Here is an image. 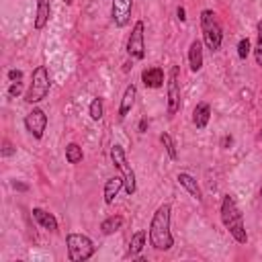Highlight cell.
<instances>
[{"instance_id": "4", "label": "cell", "mask_w": 262, "mask_h": 262, "mask_svg": "<svg viewBox=\"0 0 262 262\" xmlns=\"http://www.w3.org/2000/svg\"><path fill=\"white\" fill-rule=\"evenodd\" d=\"M51 90V78H49V70L47 66H37L31 74V84L25 92V102L29 104H37L41 102Z\"/></svg>"}, {"instance_id": "30", "label": "cell", "mask_w": 262, "mask_h": 262, "mask_svg": "<svg viewBox=\"0 0 262 262\" xmlns=\"http://www.w3.org/2000/svg\"><path fill=\"white\" fill-rule=\"evenodd\" d=\"M137 129H139V133H145V129H147V119H145V117L139 121V127H137Z\"/></svg>"}, {"instance_id": "25", "label": "cell", "mask_w": 262, "mask_h": 262, "mask_svg": "<svg viewBox=\"0 0 262 262\" xmlns=\"http://www.w3.org/2000/svg\"><path fill=\"white\" fill-rule=\"evenodd\" d=\"M250 51H252V43H250V39H248V37L239 39V43H237V57H239V59H246V57L250 55Z\"/></svg>"}, {"instance_id": "5", "label": "cell", "mask_w": 262, "mask_h": 262, "mask_svg": "<svg viewBox=\"0 0 262 262\" xmlns=\"http://www.w3.org/2000/svg\"><path fill=\"white\" fill-rule=\"evenodd\" d=\"M66 248H68V258L72 262H86L96 252L94 242L84 233H68L66 235Z\"/></svg>"}, {"instance_id": "14", "label": "cell", "mask_w": 262, "mask_h": 262, "mask_svg": "<svg viewBox=\"0 0 262 262\" xmlns=\"http://www.w3.org/2000/svg\"><path fill=\"white\" fill-rule=\"evenodd\" d=\"M176 180H178V184H180V186H184V188L190 192V196H192V199H196L199 203L203 201V192H201V186H199V182L194 180V176H190L188 172H178Z\"/></svg>"}, {"instance_id": "31", "label": "cell", "mask_w": 262, "mask_h": 262, "mask_svg": "<svg viewBox=\"0 0 262 262\" xmlns=\"http://www.w3.org/2000/svg\"><path fill=\"white\" fill-rule=\"evenodd\" d=\"M12 186L16 190H29V184H25V182H12Z\"/></svg>"}, {"instance_id": "21", "label": "cell", "mask_w": 262, "mask_h": 262, "mask_svg": "<svg viewBox=\"0 0 262 262\" xmlns=\"http://www.w3.org/2000/svg\"><path fill=\"white\" fill-rule=\"evenodd\" d=\"M82 158H84V151H82V147L78 143H68L66 145V160L70 164H80Z\"/></svg>"}, {"instance_id": "32", "label": "cell", "mask_w": 262, "mask_h": 262, "mask_svg": "<svg viewBox=\"0 0 262 262\" xmlns=\"http://www.w3.org/2000/svg\"><path fill=\"white\" fill-rule=\"evenodd\" d=\"M231 141H233V139H231V135H225V137L221 139V147H227V145H231Z\"/></svg>"}, {"instance_id": "3", "label": "cell", "mask_w": 262, "mask_h": 262, "mask_svg": "<svg viewBox=\"0 0 262 262\" xmlns=\"http://www.w3.org/2000/svg\"><path fill=\"white\" fill-rule=\"evenodd\" d=\"M201 31H203V43L207 45V49L211 53L219 51L223 43V29L217 14L211 8L201 10Z\"/></svg>"}, {"instance_id": "33", "label": "cell", "mask_w": 262, "mask_h": 262, "mask_svg": "<svg viewBox=\"0 0 262 262\" xmlns=\"http://www.w3.org/2000/svg\"><path fill=\"white\" fill-rule=\"evenodd\" d=\"M72 2H74V0H63V4H72Z\"/></svg>"}, {"instance_id": "27", "label": "cell", "mask_w": 262, "mask_h": 262, "mask_svg": "<svg viewBox=\"0 0 262 262\" xmlns=\"http://www.w3.org/2000/svg\"><path fill=\"white\" fill-rule=\"evenodd\" d=\"M20 92H23V82H12V84L8 86V96H10V98L18 96Z\"/></svg>"}, {"instance_id": "16", "label": "cell", "mask_w": 262, "mask_h": 262, "mask_svg": "<svg viewBox=\"0 0 262 262\" xmlns=\"http://www.w3.org/2000/svg\"><path fill=\"white\" fill-rule=\"evenodd\" d=\"M188 63L192 72H199L203 68V43L199 39L190 41L188 45Z\"/></svg>"}, {"instance_id": "8", "label": "cell", "mask_w": 262, "mask_h": 262, "mask_svg": "<svg viewBox=\"0 0 262 262\" xmlns=\"http://www.w3.org/2000/svg\"><path fill=\"white\" fill-rule=\"evenodd\" d=\"M127 53L133 59L145 57V25H143V20H135L131 35L127 39Z\"/></svg>"}, {"instance_id": "11", "label": "cell", "mask_w": 262, "mask_h": 262, "mask_svg": "<svg viewBox=\"0 0 262 262\" xmlns=\"http://www.w3.org/2000/svg\"><path fill=\"white\" fill-rule=\"evenodd\" d=\"M166 76H164V70L154 66V68H145L141 72V82L145 84V88H160L164 84Z\"/></svg>"}, {"instance_id": "6", "label": "cell", "mask_w": 262, "mask_h": 262, "mask_svg": "<svg viewBox=\"0 0 262 262\" xmlns=\"http://www.w3.org/2000/svg\"><path fill=\"white\" fill-rule=\"evenodd\" d=\"M111 162H113V166L119 170V174H121V178H123V182H125V192L131 196V194L137 190V180H135V172H133L131 164L127 162L125 149H123L119 143H115V145L111 147Z\"/></svg>"}, {"instance_id": "12", "label": "cell", "mask_w": 262, "mask_h": 262, "mask_svg": "<svg viewBox=\"0 0 262 262\" xmlns=\"http://www.w3.org/2000/svg\"><path fill=\"white\" fill-rule=\"evenodd\" d=\"M33 219L43 227V229H47V231H51V233H55L57 231V219L53 217V213H49V211H45V209H41V207H33Z\"/></svg>"}, {"instance_id": "1", "label": "cell", "mask_w": 262, "mask_h": 262, "mask_svg": "<svg viewBox=\"0 0 262 262\" xmlns=\"http://www.w3.org/2000/svg\"><path fill=\"white\" fill-rule=\"evenodd\" d=\"M170 219H172V205L170 203H162L149 223V244L160 250V252H168L174 246V235L170 231Z\"/></svg>"}, {"instance_id": "23", "label": "cell", "mask_w": 262, "mask_h": 262, "mask_svg": "<svg viewBox=\"0 0 262 262\" xmlns=\"http://www.w3.org/2000/svg\"><path fill=\"white\" fill-rule=\"evenodd\" d=\"M88 115H90V119L92 121H100L102 119V115H104V104H102V98H92V102H90V106H88Z\"/></svg>"}, {"instance_id": "18", "label": "cell", "mask_w": 262, "mask_h": 262, "mask_svg": "<svg viewBox=\"0 0 262 262\" xmlns=\"http://www.w3.org/2000/svg\"><path fill=\"white\" fill-rule=\"evenodd\" d=\"M51 16V0H37V16H35V29L41 31L49 23Z\"/></svg>"}, {"instance_id": "28", "label": "cell", "mask_w": 262, "mask_h": 262, "mask_svg": "<svg viewBox=\"0 0 262 262\" xmlns=\"http://www.w3.org/2000/svg\"><path fill=\"white\" fill-rule=\"evenodd\" d=\"M8 80L10 82H20L23 80V72L20 70H8Z\"/></svg>"}, {"instance_id": "13", "label": "cell", "mask_w": 262, "mask_h": 262, "mask_svg": "<svg viewBox=\"0 0 262 262\" xmlns=\"http://www.w3.org/2000/svg\"><path fill=\"white\" fill-rule=\"evenodd\" d=\"M123 188H125V182H123V178H121V176H113V178H108V180L104 182V188H102L104 203H106V205H111Z\"/></svg>"}, {"instance_id": "20", "label": "cell", "mask_w": 262, "mask_h": 262, "mask_svg": "<svg viewBox=\"0 0 262 262\" xmlns=\"http://www.w3.org/2000/svg\"><path fill=\"white\" fill-rule=\"evenodd\" d=\"M121 227H123V217H121V215H108V217L102 219V223H100V231H102L104 235H111V233L119 231Z\"/></svg>"}, {"instance_id": "24", "label": "cell", "mask_w": 262, "mask_h": 262, "mask_svg": "<svg viewBox=\"0 0 262 262\" xmlns=\"http://www.w3.org/2000/svg\"><path fill=\"white\" fill-rule=\"evenodd\" d=\"M256 33H258V39H256V45H254V57H256V63L262 68V20L258 23Z\"/></svg>"}, {"instance_id": "17", "label": "cell", "mask_w": 262, "mask_h": 262, "mask_svg": "<svg viewBox=\"0 0 262 262\" xmlns=\"http://www.w3.org/2000/svg\"><path fill=\"white\" fill-rule=\"evenodd\" d=\"M209 119H211V106L207 102H199L192 111V123L196 129H205L209 125Z\"/></svg>"}, {"instance_id": "7", "label": "cell", "mask_w": 262, "mask_h": 262, "mask_svg": "<svg viewBox=\"0 0 262 262\" xmlns=\"http://www.w3.org/2000/svg\"><path fill=\"white\" fill-rule=\"evenodd\" d=\"M166 113L168 117H174L180 111V68L172 66L166 82Z\"/></svg>"}, {"instance_id": "10", "label": "cell", "mask_w": 262, "mask_h": 262, "mask_svg": "<svg viewBox=\"0 0 262 262\" xmlns=\"http://www.w3.org/2000/svg\"><path fill=\"white\" fill-rule=\"evenodd\" d=\"M131 8H133V0H113L111 2V16H113V23L123 29L129 25L131 20Z\"/></svg>"}, {"instance_id": "19", "label": "cell", "mask_w": 262, "mask_h": 262, "mask_svg": "<svg viewBox=\"0 0 262 262\" xmlns=\"http://www.w3.org/2000/svg\"><path fill=\"white\" fill-rule=\"evenodd\" d=\"M145 231L143 229H139V231H135L133 235H131V242H129V248H127V256L129 258H135V256H139L141 254V250H143V246H145Z\"/></svg>"}, {"instance_id": "26", "label": "cell", "mask_w": 262, "mask_h": 262, "mask_svg": "<svg viewBox=\"0 0 262 262\" xmlns=\"http://www.w3.org/2000/svg\"><path fill=\"white\" fill-rule=\"evenodd\" d=\"M14 154H16V147L8 139H2V158H10Z\"/></svg>"}, {"instance_id": "2", "label": "cell", "mask_w": 262, "mask_h": 262, "mask_svg": "<svg viewBox=\"0 0 262 262\" xmlns=\"http://www.w3.org/2000/svg\"><path fill=\"white\" fill-rule=\"evenodd\" d=\"M219 213H221V223L225 225L229 235L237 244H246L248 242V231H246V225H244V213L239 211V207H237V203L231 194L223 196Z\"/></svg>"}, {"instance_id": "29", "label": "cell", "mask_w": 262, "mask_h": 262, "mask_svg": "<svg viewBox=\"0 0 262 262\" xmlns=\"http://www.w3.org/2000/svg\"><path fill=\"white\" fill-rule=\"evenodd\" d=\"M176 16H178V20H186V10L182 6H178L176 8Z\"/></svg>"}, {"instance_id": "9", "label": "cell", "mask_w": 262, "mask_h": 262, "mask_svg": "<svg viewBox=\"0 0 262 262\" xmlns=\"http://www.w3.org/2000/svg\"><path fill=\"white\" fill-rule=\"evenodd\" d=\"M25 129L35 137V139H41L45 129H47V115L43 108H33L31 113L25 115Z\"/></svg>"}, {"instance_id": "22", "label": "cell", "mask_w": 262, "mask_h": 262, "mask_svg": "<svg viewBox=\"0 0 262 262\" xmlns=\"http://www.w3.org/2000/svg\"><path fill=\"white\" fill-rule=\"evenodd\" d=\"M160 141H162V145L166 147L168 158H170V160H178V149H176V143H174L172 135H170V133H162V135H160Z\"/></svg>"}, {"instance_id": "15", "label": "cell", "mask_w": 262, "mask_h": 262, "mask_svg": "<svg viewBox=\"0 0 262 262\" xmlns=\"http://www.w3.org/2000/svg\"><path fill=\"white\" fill-rule=\"evenodd\" d=\"M135 96H137V88L133 84H129L121 96V104H119V119H125L129 115V111L135 104Z\"/></svg>"}]
</instances>
